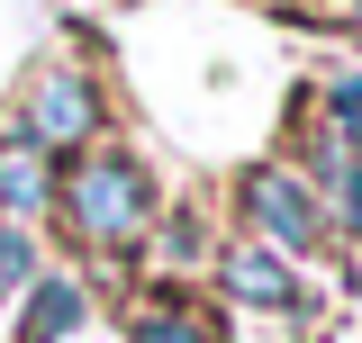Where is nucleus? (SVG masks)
Returning <instances> with one entry per match:
<instances>
[{
    "mask_svg": "<svg viewBox=\"0 0 362 343\" xmlns=\"http://www.w3.org/2000/svg\"><path fill=\"white\" fill-rule=\"evenodd\" d=\"M317 154H326V199H317V208H335V217L362 235V163H354V154H335V145H317Z\"/></svg>",
    "mask_w": 362,
    "mask_h": 343,
    "instance_id": "9",
    "label": "nucleus"
},
{
    "mask_svg": "<svg viewBox=\"0 0 362 343\" xmlns=\"http://www.w3.org/2000/svg\"><path fill=\"white\" fill-rule=\"evenodd\" d=\"M245 226H254V244L281 253V262L326 244V208H317V190L299 172H254V181H245Z\"/></svg>",
    "mask_w": 362,
    "mask_h": 343,
    "instance_id": "3",
    "label": "nucleus"
},
{
    "mask_svg": "<svg viewBox=\"0 0 362 343\" xmlns=\"http://www.w3.org/2000/svg\"><path fill=\"white\" fill-rule=\"evenodd\" d=\"M28 271H37V262H28V235H18V226H0V299H9Z\"/></svg>",
    "mask_w": 362,
    "mask_h": 343,
    "instance_id": "10",
    "label": "nucleus"
},
{
    "mask_svg": "<svg viewBox=\"0 0 362 343\" xmlns=\"http://www.w3.org/2000/svg\"><path fill=\"white\" fill-rule=\"evenodd\" d=\"M344 18H354V28H362V0H344Z\"/></svg>",
    "mask_w": 362,
    "mask_h": 343,
    "instance_id": "11",
    "label": "nucleus"
},
{
    "mask_svg": "<svg viewBox=\"0 0 362 343\" xmlns=\"http://www.w3.org/2000/svg\"><path fill=\"white\" fill-rule=\"evenodd\" d=\"M64 226L82 235L90 253H136L145 226H154V190H145V163L127 145H82L73 172H64Z\"/></svg>",
    "mask_w": 362,
    "mask_h": 343,
    "instance_id": "1",
    "label": "nucleus"
},
{
    "mask_svg": "<svg viewBox=\"0 0 362 343\" xmlns=\"http://www.w3.org/2000/svg\"><path fill=\"white\" fill-rule=\"evenodd\" d=\"M218 280H226V299H235V307H272V316L299 307V271H290L281 253H263V244H235V253L218 262Z\"/></svg>",
    "mask_w": 362,
    "mask_h": 343,
    "instance_id": "4",
    "label": "nucleus"
},
{
    "mask_svg": "<svg viewBox=\"0 0 362 343\" xmlns=\"http://www.w3.org/2000/svg\"><path fill=\"white\" fill-rule=\"evenodd\" d=\"M82 316H90V299L73 289V280H28V325H18L9 343H54V335H73Z\"/></svg>",
    "mask_w": 362,
    "mask_h": 343,
    "instance_id": "7",
    "label": "nucleus"
},
{
    "mask_svg": "<svg viewBox=\"0 0 362 343\" xmlns=\"http://www.w3.org/2000/svg\"><path fill=\"white\" fill-rule=\"evenodd\" d=\"M127 343H218V325L199 316V299L154 289V299H136V307H127Z\"/></svg>",
    "mask_w": 362,
    "mask_h": 343,
    "instance_id": "6",
    "label": "nucleus"
},
{
    "mask_svg": "<svg viewBox=\"0 0 362 343\" xmlns=\"http://www.w3.org/2000/svg\"><path fill=\"white\" fill-rule=\"evenodd\" d=\"M54 199V181H45V145L28 127H0V208L9 217H37Z\"/></svg>",
    "mask_w": 362,
    "mask_h": 343,
    "instance_id": "5",
    "label": "nucleus"
},
{
    "mask_svg": "<svg viewBox=\"0 0 362 343\" xmlns=\"http://www.w3.org/2000/svg\"><path fill=\"white\" fill-rule=\"evenodd\" d=\"M326 145L362 163V64H335L326 73Z\"/></svg>",
    "mask_w": 362,
    "mask_h": 343,
    "instance_id": "8",
    "label": "nucleus"
},
{
    "mask_svg": "<svg viewBox=\"0 0 362 343\" xmlns=\"http://www.w3.org/2000/svg\"><path fill=\"white\" fill-rule=\"evenodd\" d=\"M18 127L37 136L45 154H64V145H90L100 136V90H90V73L73 64V54H45L37 73H28V118Z\"/></svg>",
    "mask_w": 362,
    "mask_h": 343,
    "instance_id": "2",
    "label": "nucleus"
}]
</instances>
